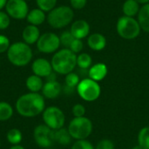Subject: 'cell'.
Segmentation results:
<instances>
[{
	"mask_svg": "<svg viewBox=\"0 0 149 149\" xmlns=\"http://www.w3.org/2000/svg\"><path fill=\"white\" fill-rule=\"evenodd\" d=\"M74 17V12L72 7L60 5L55 7L48 12L46 20L48 24L54 29H61L72 23Z\"/></svg>",
	"mask_w": 149,
	"mask_h": 149,
	"instance_id": "cell-4",
	"label": "cell"
},
{
	"mask_svg": "<svg viewBox=\"0 0 149 149\" xmlns=\"http://www.w3.org/2000/svg\"><path fill=\"white\" fill-rule=\"evenodd\" d=\"M42 118L45 125L54 131L64 127L65 122V116L64 112L59 107L55 106L45 107L42 113Z\"/></svg>",
	"mask_w": 149,
	"mask_h": 149,
	"instance_id": "cell-8",
	"label": "cell"
},
{
	"mask_svg": "<svg viewBox=\"0 0 149 149\" xmlns=\"http://www.w3.org/2000/svg\"><path fill=\"white\" fill-rule=\"evenodd\" d=\"M51 63L55 72L66 75L75 69L77 65V55L70 49L64 48L55 52Z\"/></svg>",
	"mask_w": 149,
	"mask_h": 149,
	"instance_id": "cell-2",
	"label": "cell"
},
{
	"mask_svg": "<svg viewBox=\"0 0 149 149\" xmlns=\"http://www.w3.org/2000/svg\"><path fill=\"white\" fill-rule=\"evenodd\" d=\"M71 149H95V148L87 140H79L72 144Z\"/></svg>",
	"mask_w": 149,
	"mask_h": 149,
	"instance_id": "cell-30",
	"label": "cell"
},
{
	"mask_svg": "<svg viewBox=\"0 0 149 149\" xmlns=\"http://www.w3.org/2000/svg\"><path fill=\"white\" fill-rule=\"evenodd\" d=\"M7 1H8V0H0V10H1L3 8L5 7V5H6V3H7Z\"/></svg>",
	"mask_w": 149,
	"mask_h": 149,
	"instance_id": "cell-37",
	"label": "cell"
},
{
	"mask_svg": "<svg viewBox=\"0 0 149 149\" xmlns=\"http://www.w3.org/2000/svg\"><path fill=\"white\" fill-rule=\"evenodd\" d=\"M37 44L38 50L42 53H53L60 46L59 37L53 32H45L40 35Z\"/></svg>",
	"mask_w": 149,
	"mask_h": 149,
	"instance_id": "cell-10",
	"label": "cell"
},
{
	"mask_svg": "<svg viewBox=\"0 0 149 149\" xmlns=\"http://www.w3.org/2000/svg\"><path fill=\"white\" fill-rule=\"evenodd\" d=\"M40 31L38 26L29 24L24 27L22 32V38L24 43L27 45H33L38 42L40 37Z\"/></svg>",
	"mask_w": 149,
	"mask_h": 149,
	"instance_id": "cell-16",
	"label": "cell"
},
{
	"mask_svg": "<svg viewBox=\"0 0 149 149\" xmlns=\"http://www.w3.org/2000/svg\"><path fill=\"white\" fill-rule=\"evenodd\" d=\"M72 112L74 117H84L86 111V107L82 104H76L72 107Z\"/></svg>",
	"mask_w": 149,
	"mask_h": 149,
	"instance_id": "cell-34",
	"label": "cell"
},
{
	"mask_svg": "<svg viewBox=\"0 0 149 149\" xmlns=\"http://www.w3.org/2000/svg\"><path fill=\"white\" fill-rule=\"evenodd\" d=\"M138 3H141V4H147L149 3V0H135Z\"/></svg>",
	"mask_w": 149,
	"mask_h": 149,
	"instance_id": "cell-39",
	"label": "cell"
},
{
	"mask_svg": "<svg viewBox=\"0 0 149 149\" xmlns=\"http://www.w3.org/2000/svg\"><path fill=\"white\" fill-rule=\"evenodd\" d=\"M13 115V107L5 101H0V121H6Z\"/></svg>",
	"mask_w": 149,
	"mask_h": 149,
	"instance_id": "cell-24",
	"label": "cell"
},
{
	"mask_svg": "<svg viewBox=\"0 0 149 149\" xmlns=\"http://www.w3.org/2000/svg\"><path fill=\"white\" fill-rule=\"evenodd\" d=\"M87 45L90 49L100 52L102 51L107 45V39L105 36L100 33H93L87 38Z\"/></svg>",
	"mask_w": 149,
	"mask_h": 149,
	"instance_id": "cell-17",
	"label": "cell"
},
{
	"mask_svg": "<svg viewBox=\"0 0 149 149\" xmlns=\"http://www.w3.org/2000/svg\"><path fill=\"white\" fill-rule=\"evenodd\" d=\"M0 146H1V141H0Z\"/></svg>",
	"mask_w": 149,
	"mask_h": 149,
	"instance_id": "cell-41",
	"label": "cell"
},
{
	"mask_svg": "<svg viewBox=\"0 0 149 149\" xmlns=\"http://www.w3.org/2000/svg\"><path fill=\"white\" fill-rule=\"evenodd\" d=\"M6 13L14 19H24L29 13V7L25 0H8L5 5Z\"/></svg>",
	"mask_w": 149,
	"mask_h": 149,
	"instance_id": "cell-11",
	"label": "cell"
},
{
	"mask_svg": "<svg viewBox=\"0 0 149 149\" xmlns=\"http://www.w3.org/2000/svg\"><path fill=\"white\" fill-rule=\"evenodd\" d=\"M133 149H142V148H141V147H140L139 145H137V146L134 147V148H133Z\"/></svg>",
	"mask_w": 149,
	"mask_h": 149,
	"instance_id": "cell-40",
	"label": "cell"
},
{
	"mask_svg": "<svg viewBox=\"0 0 149 149\" xmlns=\"http://www.w3.org/2000/svg\"><path fill=\"white\" fill-rule=\"evenodd\" d=\"M9 149H25L23 146H21L20 144L19 145H14V146H11Z\"/></svg>",
	"mask_w": 149,
	"mask_h": 149,
	"instance_id": "cell-38",
	"label": "cell"
},
{
	"mask_svg": "<svg viewBox=\"0 0 149 149\" xmlns=\"http://www.w3.org/2000/svg\"><path fill=\"white\" fill-rule=\"evenodd\" d=\"M10 17L4 11L0 10V30H6L10 24Z\"/></svg>",
	"mask_w": 149,
	"mask_h": 149,
	"instance_id": "cell-33",
	"label": "cell"
},
{
	"mask_svg": "<svg viewBox=\"0 0 149 149\" xmlns=\"http://www.w3.org/2000/svg\"><path fill=\"white\" fill-rule=\"evenodd\" d=\"M70 3L72 9L81 10L86 5L87 0H70Z\"/></svg>",
	"mask_w": 149,
	"mask_h": 149,
	"instance_id": "cell-36",
	"label": "cell"
},
{
	"mask_svg": "<svg viewBox=\"0 0 149 149\" xmlns=\"http://www.w3.org/2000/svg\"><path fill=\"white\" fill-rule=\"evenodd\" d=\"M138 145L142 149H149V127L141 128L138 134Z\"/></svg>",
	"mask_w": 149,
	"mask_h": 149,
	"instance_id": "cell-25",
	"label": "cell"
},
{
	"mask_svg": "<svg viewBox=\"0 0 149 149\" xmlns=\"http://www.w3.org/2000/svg\"><path fill=\"white\" fill-rule=\"evenodd\" d=\"M76 89L79 96L86 102L97 100L101 93V88L99 83L91 79L90 78H85L81 79Z\"/></svg>",
	"mask_w": 149,
	"mask_h": 149,
	"instance_id": "cell-7",
	"label": "cell"
},
{
	"mask_svg": "<svg viewBox=\"0 0 149 149\" xmlns=\"http://www.w3.org/2000/svg\"><path fill=\"white\" fill-rule=\"evenodd\" d=\"M15 107L21 116L33 118L41 114L45 109V98L39 93H28L17 100Z\"/></svg>",
	"mask_w": 149,
	"mask_h": 149,
	"instance_id": "cell-1",
	"label": "cell"
},
{
	"mask_svg": "<svg viewBox=\"0 0 149 149\" xmlns=\"http://www.w3.org/2000/svg\"><path fill=\"white\" fill-rule=\"evenodd\" d=\"M65 86L66 87L73 89V88L78 86L79 83L80 82V79H79V76L77 73L72 72L65 75Z\"/></svg>",
	"mask_w": 149,
	"mask_h": 149,
	"instance_id": "cell-27",
	"label": "cell"
},
{
	"mask_svg": "<svg viewBox=\"0 0 149 149\" xmlns=\"http://www.w3.org/2000/svg\"><path fill=\"white\" fill-rule=\"evenodd\" d=\"M58 0H36L38 7L45 12H49L56 7Z\"/></svg>",
	"mask_w": 149,
	"mask_h": 149,
	"instance_id": "cell-28",
	"label": "cell"
},
{
	"mask_svg": "<svg viewBox=\"0 0 149 149\" xmlns=\"http://www.w3.org/2000/svg\"><path fill=\"white\" fill-rule=\"evenodd\" d=\"M6 138L7 141L10 144H11L12 146L14 145H19L20 142L23 140V134L22 132L17 129V128H11L7 132L6 134Z\"/></svg>",
	"mask_w": 149,
	"mask_h": 149,
	"instance_id": "cell-23",
	"label": "cell"
},
{
	"mask_svg": "<svg viewBox=\"0 0 149 149\" xmlns=\"http://www.w3.org/2000/svg\"><path fill=\"white\" fill-rule=\"evenodd\" d=\"M93 59L88 53H80L77 56V65L82 70H87L92 66Z\"/></svg>",
	"mask_w": 149,
	"mask_h": 149,
	"instance_id": "cell-26",
	"label": "cell"
},
{
	"mask_svg": "<svg viewBox=\"0 0 149 149\" xmlns=\"http://www.w3.org/2000/svg\"><path fill=\"white\" fill-rule=\"evenodd\" d=\"M33 138L38 147L50 148L55 142V131L45 124L38 125L33 131Z\"/></svg>",
	"mask_w": 149,
	"mask_h": 149,
	"instance_id": "cell-9",
	"label": "cell"
},
{
	"mask_svg": "<svg viewBox=\"0 0 149 149\" xmlns=\"http://www.w3.org/2000/svg\"><path fill=\"white\" fill-rule=\"evenodd\" d=\"M25 86L30 93H39L40 91H42L44 82L42 78L32 74L26 79Z\"/></svg>",
	"mask_w": 149,
	"mask_h": 149,
	"instance_id": "cell-19",
	"label": "cell"
},
{
	"mask_svg": "<svg viewBox=\"0 0 149 149\" xmlns=\"http://www.w3.org/2000/svg\"><path fill=\"white\" fill-rule=\"evenodd\" d=\"M116 29L119 36L127 40L136 38L141 31L138 20L127 16H122L118 19Z\"/></svg>",
	"mask_w": 149,
	"mask_h": 149,
	"instance_id": "cell-6",
	"label": "cell"
},
{
	"mask_svg": "<svg viewBox=\"0 0 149 149\" xmlns=\"http://www.w3.org/2000/svg\"><path fill=\"white\" fill-rule=\"evenodd\" d=\"M68 132L72 139L86 140L92 134L93 129V122L90 119L84 117H74L68 125Z\"/></svg>",
	"mask_w": 149,
	"mask_h": 149,
	"instance_id": "cell-5",
	"label": "cell"
},
{
	"mask_svg": "<svg viewBox=\"0 0 149 149\" xmlns=\"http://www.w3.org/2000/svg\"><path fill=\"white\" fill-rule=\"evenodd\" d=\"M140 3H138L135 0H126L122 6V11L124 16L134 17L138 15L140 11Z\"/></svg>",
	"mask_w": 149,
	"mask_h": 149,
	"instance_id": "cell-21",
	"label": "cell"
},
{
	"mask_svg": "<svg viewBox=\"0 0 149 149\" xmlns=\"http://www.w3.org/2000/svg\"><path fill=\"white\" fill-rule=\"evenodd\" d=\"M72 136L70 135L68 129L62 127L55 131V142H58L60 145L66 146L72 142Z\"/></svg>",
	"mask_w": 149,
	"mask_h": 149,
	"instance_id": "cell-22",
	"label": "cell"
},
{
	"mask_svg": "<svg viewBox=\"0 0 149 149\" xmlns=\"http://www.w3.org/2000/svg\"><path fill=\"white\" fill-rule=\"evenodd\" d=\"M25 1H29V0H25Z\"/></svg>",
	"mask_w": 149,
	"mask_h": 149,
	"instance_id": "cell-42",
	"label": "cell"
},
{
	"mask_svg": "<svg viewBox=\"0 0 149 149\" xmlns=\"http://www.w3.org/2000/svg\"><path fill=\"white\" fill-rule=\"evenodd\" d=\"M70 31L75 38L83 39L89 35L90 25L86 20L79 19L72 24Z\"/></svg>",
	"mask_w": 149,
	"mask_h": 149,
	"instance_id": "cell-13",
	"label": "cell"
},
{
	"mask_svg": "<svg viewBox=\"0 0 149 149\" xmlns=\"http://www.w3.org/2000/svg\"><path fill=\"white\" fill-rule=\"evenodd\" d=\"M95 149H115V145L113 141L109 139H103L97 143Z\"/></svg>",
	"mask_w": 149,
	"mask_h": 149,
	"instance_id": "cell-31",
	"label": "cell"
},
{
	"mask_svg": "<svg viewBox=\"0 0 149 149\" xmlns=\"http://www.w3.org/2000/svg\"><path fill=\"white\" fill-rule=\"evenodd\" d=\"M83 48H84V44L82 42V39L74 38V40L72 42L68 49H70L73 53L77 54V53H79L83 50Z\"/></svg>",
	"mask_w": 149,
	"mask_h": 149,
	"instance_id": "cell-32",
	"label": "cell"
},
{
	"mask_svg": "<svg viewBox=\"0 0 149 149\" xmlns=\"http://www.w3.org/2000/svg\"><path fill=\"white\" fill-rule=\"evenodd\" d=\"M26 19L30 24L38 26L45 21L46 15H45V11H43L39 8H37V9H33L31 11H29V13L26 17Z\"/></svg>",
	"mask_w": 149,
	"mask_h": 149,
	"instance_id": "cell-18",
	"label": "cell"
},
{
	"mask_svg": "<svg viewBox=\"0 0 149 149\" xmlns=\"http://www.w3.org/2000/svg\"><path fill=\"white\" fill-rule=\"evenodd\" d=\"M74 37L72 36V34L71 33L70 31H65L64 32H62V34L60 35L59 37V39H60V44L65 47V48H69L72 42L74 40Z\"/></svg>",
	"mask_w": 149,
	"mask_h": 149,
	"instance_id": "cell-29",
	"label": "cell"
},
{
	"mask_svg": "<svg viewBox=\"0 0 149 149\" xmlns=\"http://www.w3.org/2000/svg\"><path fill=\"white\" fill-rule=\"evenodd\" d=\"M31 71L34 75L40 78H47L53 72L52 63L44 58L35 59L31 65Z\"/></svg>",
	"mask_w": 149,
	"mask_h": 149,
	"instance_id": "cell-12",
	"label": "cell"
},
{
	"mask_svg": "<svg viewBox=\"0 0 149 149\" xmlns=\"http://www.w3.org/2000/svg\"><path fill=\"white\" fill-rule=\"evenodd\" d=\"M108 72V68L104 63H97L92 65L88 70V78L99 82L103 80Z\"/></svg>",
	"mask_w": 149,
	"mask_h": 149,
	"instance_id": "cell-15",
	"label": "cell"
},
{
	"mask_svg": "<svg viewBox=\"0 0 149 149\" xmlns=\"http://www.w3.org/2000/svg\"><path fill=\"white\" fill-rule=\"evenodd\" d=\"M61 91L62 86L59 82L57 80H49L44 84L41 92L44 98L52 100L58 97L61 93Z\"/></svg>",
	"mask_w": 149,
	"mask_h": 149,
	"instance_id": "cell-14",
	"label": "cell"
},
{
	"mask_svg": "<svg viewBox=\"0 0 149 149\" xmlns=\"http://www.w3.org/2000/svg\"><path fill=\"white\" fill-rule=\"evenodd\" d=\"M7 58L15 66H25L32 58V50L24 42H16L10 45L7 51Z\"/></svg>",
	"mask_w": 149,
	"mask_h": 149,
	"instance_id": "cell-3",
	"label": "cell"
},
{
	"mask_svg": "<svg viewBox=\"0 0 149 149\" xmlns=\"http://www.w3.org/2000/svg\"><path fill=\"white\" fill-rule=\"evenodd\" d=\"M10 45V44L9 38L4 35H0V53L7 52Z\"/></svg>",
	"mask_w": 149,
	"mask_h": 149,
	"instance_id": "cell-35",
	"label": "cell"
},
{
	"mask_svg": "<svg viewBox=\"0 0 149 149\" xmlns=\"http://www.w3.org/2000/svg\"><path fill=\"white\" fill-rule=\"evenodd\" d=\"M138 22L141 30L149 32V3L142 5L138 13Z\"/></svg>",
	"mask_w": 149,
	"mask_h": 149,
	"instance_id": "cell-20",
	"label": "cell"
}]
</instances>
